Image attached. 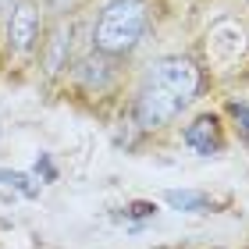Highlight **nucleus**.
Returning a JSON list of instances; mask_svg holds the SVG:
<instances>
[{"mask_svg": "<svg viewBox=\"0 0 249 249\" xmlns=\"http://www.w3.org/2000/svg\"><path fill=\"white\" fill-rule=\"evenodd\" d=\"M146 29H150L146 0H110L93 25V47L107 57H124L139 47Z\"/></svg>", "mask_w": 249, "mask_h": 249, "instance_id": "1", "label": "nucleus"}, {"mask_svg": "<svg viewBox=\"0 0 249 249\" xmlns=\"http://www.w3.org/2000/svg\"><path fill=\"white\" fill-rule=\"evenodd\" d=\"M142 82L150 86H160L167 93H175L178 100H189L199 93V68L192 64L189 57H160L150 64V71H146Z\"/></svg>", "mask_w": 249, "mask_h": 249, "instance_id": "2", "label": "nucleus"}, {"mask_svg": "<svg viewBox=\"0 0 249 249\" xmlns=\"http://www.w3.org/2000/svg\"><path fill=\"white\" fill-rule=\"evenodd\" d=\"M182 107H185V100H178L175 93L142 82V89L135 93L132 114H135V124H139V128L150 132V128H160V124H167L171 118H178V114H182Z\"/></svg>", "mask_w": 249, "mask_h": 249, "instance_id": "3", "label": "nucleus"}, {"mask_svg": "<svg viewBox=\"0 0 249 249\" xmlns=\"http://www.w3.org/2000/svg\"><path fill=\"white\" fill-rule=\"evenodd\" d=\"M36 39H39V11L32 7L29 0H21L7 18V43H11V50H15L18 57H25V53L36 47Z\"/></svg>", "mask_w": 249, "mask_h": 249, "instance_id": "4", "label": "nucleus"}, {"mask_svg": "<svg viewBox=\"0 0 249 249\" xmlns=\"http://www.w3.org/2000/svg\"><path fill=\"white\" fill-rule=\"evenodd\" d=\"M185 146H189V150H196L199 157L221 153L224 139H221V124H217V118H213V114H203V118L192 121L189 128H185Z\"/></svg>", "mask_w": 249, "mask_h": 249, "instance_id": "5", "label": "nucleus"}, {"mask_svg": "<svg viewBox=\"0 0 249 249\" xmlns=\"http://www.w3.org/2000/svg\"><path fill=\"white\" fill-rule=\"evenodd\" d=\"M110 78H114V71L107 64V53H100V50H96V57H86L78 64V82L86 89H93V93H104L110 86Z\"/></svg>", "mask_w": 249, "mask_h": 249, "instance_id": "6", "label": "nucleus"}, {"mask_svg": "<svg viewBox=\"0 0 249 249\" xmlns=\"http://www.w3.org/2000/svg\"><path fill=\"white\" fill-rule=\"evenodd\" d=\"M68 47H71V32H68L64 25L53 29V36L47 43V57H43V64H47V75H57L64 61H68Z\"/></svg>", "mask_w": 249, "mask_h": 249, "instance_id": "7", "label": "nucleus"}, {"mask_svg": "<svg viewBox=\"0 0 249 249\" xmlns=\"http://www.w3.org/2000/svg\"><path fill=\"white\" fill-rule=\"evenodd\" d=\"M167 203L178 210H210L213 207V199L210 196H203V192H167Z\"/></svg>", "mask_w": 249, "mask_h": 249, "instance_id": "8", "label": "nucleus"}, {"mask_svg": "<svg viewBox=\"0 0 249 249\" xmlns=\"http://www.w3.org/2000/svg\"><path fill=\"white\" fill-rule=\"evenodd\" d=\"M231 110H235V118H242V128H246V139H249V110L242 104H231Z\"/></svg>", "mask_w": 249, "mask_h": 249, "instance_id": "9", "label": "nucleus"}, {"mask_svg": "<svg viewBox=\"0 0 249 249\" xmlns=\"http://www.w3.org/2000/svg\"><path fill=\"white\" fill-rule=\"evenodd\" d=\"M53 4H57V7H68V4H71V0H53Z\"/></svg>", "mask_w": 249, "mask_h": 249, "instance_id": "10", "label": "nucleus"}]
</instances>
